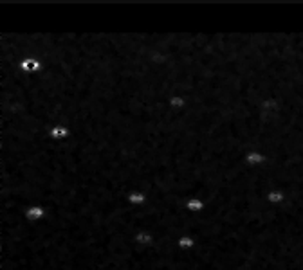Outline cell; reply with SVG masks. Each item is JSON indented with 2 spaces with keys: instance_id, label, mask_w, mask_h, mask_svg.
<instances>
[{
  "instance_id": "8",
  "label": "cell",
  "mask_w": 303,
  "mask_h": 270,
  "mask_svg": "<svg viewBox=\"0 0 303 270\" xmlns=\"http://www.w3.org/2000/svg\"><path fill=\"white\" fill-rule=\"evenodd\" d=\"M204 209H206V202H204L202 198L190 197L188 200H186V211H188L190 214H200Z\"/></svg>"
},
{
  "instance_id": "2",
  "label": "cell",
  "mask_w": 303,
  "mask_h": 270,
  "mask_svg": "<svg viewBox=\"0 0 303 270\" xmlns=\"http://www.w3.org/2000/svg\"><path fill=\"white\" fill-rule=\"evenodd\" d=\"M49 137L56 142H65L71 139V128L67 125H54L49 128Z\"/></svg>"
},
{
  "instance_id": "9",
  "label": "cell",
  "mask_w": 303,
  "mask_h": 270,
  "mask_svg": "<svg viewBox=\"0 0 303 270\" xmlns=\"http://www.w3.org/2000/svg\"><path fill=\"white\" fill-rule=\"evenodd\" d=\"M168 105H170V108L172 110H175V112H180V110H184L186 108V105H188V101H186V97L182 94H173L172 97H170V101H168Z\"/></svg>"
},
{
  "instance_id": "4",
  "label": "cell",
  "mask_w": 303,
  "mask_h": 270,
  "mask_svg": "<svg viewBox=\"0 0 303 270\" xmlns=\"http://www.w3.org/2000/svg\"><path fill=\"white\" fill-rule=\"evenodd\" d=\"M24 216H26L29 222H42L43 218H47V209L43 206L35 204V206H29L26 211H24Z\"/></svg>"
},
{
  "instance_id": "3",
  "label": "cell",
  "mask_w": 303,
  "mask_h": 270,
  "mask_svg": "<svg viewBox=\"0 0 303 270\" xmlns=\"http://www.w3.org/2000/svg\"><path fill=\"white\" fill-rule=\"evenodd\" d=\"M244 160H246L247 166L258 167V166H264V164L269 160V157H267V153H264V152H258V150H251V152L246 153Z\"/></svg>"
},
{
  "instance_id": "7",
  "label": "cell",
  "mask_w": 303,
  "mask_h": 270,
  "mask_svg": "<svg viewBox=\"0 0 303 270\" xmlns=\"http://www.w3.org/2000/svg\"><path fill=\"white\" fill-rule=\"evenodd\" d=\"M265 198H267V202L271 206H282V204H285V200H287V191L282 189V187H276V189L269 191Z\"/></svg>"
},
{
  "instance_id": "1",
  "label": "cell",
  "mask_w": 303,
  "mask_h": 270,
  "mask_svg": "<svg viewBox=\"0 0 303 270\" xmlns=\"http://www.w3.org/2000/svg\"><path fill=\"white\" fill-rule=\"evenodd\" d=\"M18 69L24 74H36L43 69V65L36 56H24L18 60Z\"/></svg>"
},
{
  "instance_id": "6",
  "label": "cell",
  "mask_w": 303,
  "mask_h": 270,
  "mask_svg": "<svg viewBox=\"0 0 303 270\" xmlns=\"http://www.w3.org/2000/svg\"><path fill=\"white\" fill-rule=\"evenodd\" d=\"M134 241L141 247H154L155 234L152 231H137L134 234Z\"/></svg>"
},
{
  "instance_id": "10",
  "label": "cell",
  "mask_w": 303,
  "mask_h": 270,
  "mask_svg": "<svg viewBox=\"0 0 303 270\" xmlns=\"http://www.w3.org/2000/svg\"><path fill=\"white\" fill-rule=\"evenodd\" d=\"M195 245H197L195 238H193V236H190V234L179 236V240H177V247H179L180 251H193V249H195Z\"/></svg>"
},
{
  "instance_id": "5",
  "label": "cell",
  "mask_w": 303,
  "mask_h": 270,
  "mask_svg": "<svg viewBox=\"0 0 303 270\" xmlns=\"http://www.w3.org/2000/svg\"><path fill=\"white\" fill-rule=\"evenodd\" d=\"M127 202L132 207H145L148 204V194L141 189H134L127 194Z\"/></svg>"
}]
</instances>
